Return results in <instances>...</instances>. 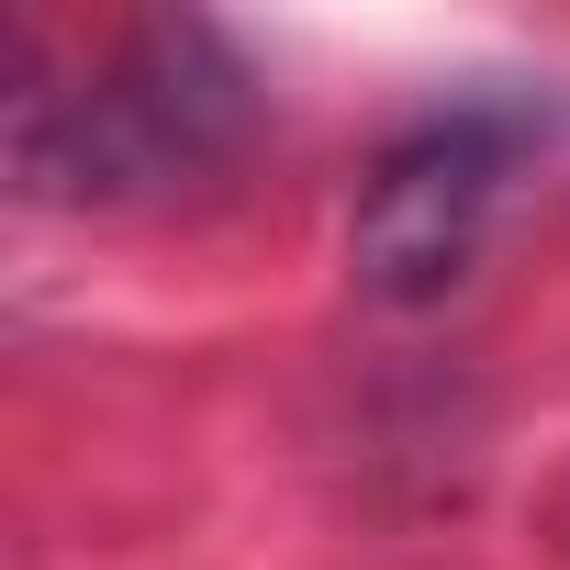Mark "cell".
<instances>
[{"instance_id":"obj_2","label":"cell","mask_w":570,"mask_h":570,"mask_svg":"<svg viewBox=\"0 0 570 570\" xmlns=\"http://www.w3.org/2000/svg\"><path fill=\"white\" fill-rule=\"evenodd\" d=\"M537 146H548V101H514V90L448 101L414 135H392L358 179V213H347V279L392 314L448 303L481 268V246H492Z\"/></svg>"},{"instance_id":"obj_1","label":"cell","mask_w":570,"mask_h":570,"mask_svg":"<svg viewBox=\"0 0 570 570\" xmlns=\"http://www.w3.org/2000/svg\"><path fill=\"white\" fill-rule=\"evenodd\" d=\"M257 135V68L213 23H146L90 79H57L46 46H12V190L23 202H179L224 179Z\"/></svg>"}]
</instances>
